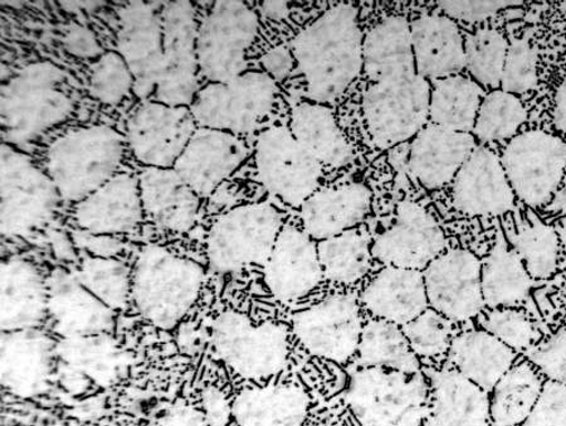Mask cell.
Instances as JSON below:
<instances>
[{
	"label": "cell",
	"instance_id": "6da1fadb",
	"mask_svg": "<svg viewBox=\"0 0 566 426\" xmlns=\"http://www.w3.org/2000/svg\"><path fill=\"white\" fill-rule=\"evenodd\" d=\"M364 116L374 144L390 149L421 132L431 92L418 74L409 24L389 17L364 40Z\"/></svg>",
	"mask_w": 566,
	"mask_h": 426
},
{
	"label": "cell",
	"instance_id": "7a4b0ae2",
	"mask_svg": "<svg viewBox=\"0 0 566 426\" xmlns=\"http://www.w3.org/2000/svg\"><path fill=\"white\" fill-rule=\"evenodd\" d=\"M364 40L358 11L342 3L328 9L292 41V54L314 103L335 102L361 74Z\"/></svg>",
	"mask_w": 566,
	"mask_h": 426
},
{
	"label": "cell",
	"instance_id": "3957f363",
	"mask_svg": "<svg viewBox=\"0 0 566 426\" xmlns=\"http://www.w3.org/2000/svg\"><path fill=\"white\" fill-rule=\"evenodd\" d=\"M205 269L159 245L139 252L132 271V301L136 311L155 328L172 330L198 301Z\"/></svg>",
	"mask_w": 566,
	"mask_h": 426
},
{
	"label": "cell",
	"instance_id": "277c9868",
	"mask_svg": "<svg viewBox=\"0 0 566 426\" xmlns=\"http://www.w3.org/2000/svg\"><path fill=\"white\" fill-rule=\"evenodd\" d=\"M66 72L52 62H34L2 85V143L22 147L66 122L73 113L63 90Z\"/></svg>",
	"mask_w": 566,
	"mask_h": 426
},
{
	"label": "cell",
	"instance_id": "5b68a950",
	"mask_svg": "<svg viewBox=\"0 0 566 426\" xmlns=\"http://www.w3.org/2000/svg\"><path fill=\"white\" fill-rule=\"evenodd\" d=\"M125 144L107 125H88L54 141L45 154V168L63 201L80 204L116 176Z\"/></svg>",
	"mask_w": 566,
	"mask_h": 426
},
{
	"label": "cell",
	"instance_id": "8992f818",
	"mask_svg": "<svg viewBox=\"0 0 566 426\" xmlns=\"http://www.w3.org/2000/svg\"><path fill=\"white\" fill-rule=\"evenodd\" d=\"M427 396L419 373L365 367L352 375L345 401L360 426H426Z\"/></svg>",
	"mask_w": 566,
	"mask_h": 426
},
{
	"label": "cell",
	"instance_id": "52a82bcc",
	"mask_svg": "<svg viewBox=\"0 0 566 426\" xmlns=\"http://www.w3.org/2000/svg\"><path fill=\"white\" fill-rule=\"evenodd\" d=\"M281 230V214L270 204L233 208L219 217L209 230V268L228 274L249 266H266Z\"/></svg>",
	"mask_w": 566,
	"mask_h": 426
},
{
	"label": "cell",
	"instance_id": "ba28073f",
	"mask_svg": "<svg viewBox=\"0 0 566 426\" xmlns=\"http://www.w3.org/2000/svg\"><path fill=\"white\" fill-rule=\"evenodd\" d=\"M217 356L237 376L261 381L276 376L286 367L289 333L282 324H253L248 315L227 311L212 325Z\"/></svg>",
	"mask_w": 566,
	"mask_h": 426
},
{
	"label": "cell",
	"instance_id": "9c48e42d",
	"mask_svg": "<svg viewBox=\"0 0 566 426\" xmlns=\"http://www.w3.org/2000/svg\"><path fill=\"white\" fill-rule=\"evenodd\" d=\"M2 216L4 238L30 237L48 225L57 211L61 196L49 174L13 145L2 143Z\"/></svg>",
	"mask_w": 566,
	"mask_h": 426
},
{
	"label": "cell",
	"instance_id": "30bf717a",
	"mask_svg": "<svg viewBox=\"0 0 566 426\" xmlns=\"http://www.w3.org/2000/svg\"><path fill=\"white\" fill-rule=\"evenodd\" d=\"M276 92V81L266 72H245L227 83H211L199 90L189 107L200 128L251 133L271 113Z\"/></svg>",
	"mask_w": 566,
	"mask_h": 426
},
{
	"label": "cell",
	"instance_id": "8fae6325",
	"mask_svg": "<svg viewBox=\"0 0 566 426\" xmlns=\"http://www.w3.org/2000/svg\"><path fill=\"white\" fill-rule=\"evenodd\" d=\"M259 32V17L242 2H216L198 27L199 75L227 83L243 74L245 53Z\"/></svg>",
	"mask_w": 566,
	"mask_h": 426
},
{
	"label": "cell",
	"instance_id": "7c38bea8",
	"mask_svg": "<svg viewBox=\"0 0 566 426\" xmlns=\"http://www.w3.org/2000/svg\"><path fill=\"white\" fill-rule=\"evenodd\" d=\"M255 166L261 184L290 206H303L323 175V165L283 126L263 132L255 145Z\"/></svg>",
	"mask_w": 566,
	"mask_h": 426
},
{
	"label": "cell",
	"instance_id": "4fadbf2b",
	"mask_svg": "<svg viewBox=\"0 0 566 426\" xmlns=\"http://www.w3.org/2000/svg\"><path fill=\"white\" fill-rule=\"evenodd\" d=\"M163 66L154 102L190 106L198 94V24L190 2H166L163 7Z\"/></svg>",
	"mask_w": 566,
	"mask_h": 426
},
{
	"label": "cell",
	"instance_id": "5bb4252c",
	"mask_svg": "<svg viewBox=\"0 0 566 426\" xmlns=\"http://www.w3.org/2000/svg\"><path fill=\"white\" fill-rule=\"evenodd\" d=\"M514 194L533 207L551 202L566 168V145L552 134L528 132L507 145L502 156Z\"/></svg>",
	"mask_w": 566,
	"mask_h": 426
},
{
	"label": "cell",
	"instance_id": "9a60e30c",
	"mask_svg": "<svg viewBox=\"0 0 566 426\" xmlns=\"http://www.w3.org/2000/svg\"><path fill=\"white\" fill-rule=\"evenodd\" d=\"M196 126L188 106L144 103L127 121L126 144L146 168L171 169L193 138Z\"/></svg>",
	"mask_w": 566,
	"mask_h": 426
},
{
	"label": "cell",
	"instance_id": "2e32d148",
	"mask_svg": "<svg viewBox=\"0 0 566 426\" xmlns=\"http://www.w3.org/2000/svg\"><path fill=\"white\" fill-rule=\"evenodd\" d=\"M163 2H133L118 11L117 52L135 80L134 94L154 98L164 52Z\"/></svg>",
	"mask_w": 566,
	"mask_h": 426
},
{
	"label": "cell",
	"instance_id": "e0dca14e",
	"mask_svg": "<svg viewBox=\"0 0 566 426\" xmlns=\"http://www.w3.org/2000/svg\"><path fill=\"white\" fill-rule=\"evenodd\" d=\"M292 328L312 355L343 364L358 352L363 331L358 302L353 295H333L295 314Z\"/></svg>",
	"mask_w": 566,
	"mask_h": 426
},
{
	"label": "cell",
	"instance_id": "ac0fdd59",
	"mask_svg": "<svg viewBox=\"0 0 566 426\" xmlns=\"http://www.w3.org/2000/svg\"><path fill=\"white\" fill-rule=\"evenodd\" d=\"M482 266L472 252L452 250L434 259L424 271L428 304L450 321L476 316L483 301Z\"/></svg>",
	"mask_w": 566,
	"mask_h": 426
},
{
	"label": "cell",
	"instance_id": "d6986e66",
	"mask_svg": "<svg viewBox=\"0 0 566 426\" xmlns=\"http://www.w3.org/2000/svg\"><path fill=\"white\" fill-rule=\"evenodd\" d=\"M444 247L443 231L433 217L422 206L403 201L397 208L396 222L379 235L371 253L388 267L419 270L440 257Z\"/></svg>",
	"mask_w": 566,
	"mask_h": 426
},
{
	"label": "cell",
	"instance_id": "ffe728a7",
	"mask_svg": "<svg viewBox=\"0 0 566 426\" xmlns=\"http://www.w3.org/2000/svg\"><path fill=\"white\" fill-rule=\"evenodd\" d=\"M248 156V147L234 134L200 128L172 169L203 198L211 196Z\"/></svg>",
	"mask_w": 566,
	"mask_h": 426
},
{
	"label": "cell",
	"instance_id": "44dd1931",
	"mask_svg": "<svg viewBox=\"0 0 566 426\" xmlns=\"http://www.w3.org/2000/svg\"><path fill=\"white\" fill-rule=\"evenodd\" d=\"M56 346L36 330L2 332V386L20 398L44 395L51 387Z\"/></svg>",
	"mask_w": 566,
	"mask_h": 426
},
{
	"label": "cell",
	"instance_id": "7402d4cb",
	"mask_svg": "<svg viewBox=\"0 0 566 426\" xmlns=\"http://www.w3.org/2000/svg\"><path fill=\"white\" fill-rule=\"evenodd\" d=\"M323 276L313 239L295 226L282 228L264 266V283L270 292L280 301H292L312 292Z\"/></svg>",
	"mask_w": 566,
	"mask_h": 426
},
{
	"label": "cell",
	"instance_id": "603a6c76",
	"mask_svg": "<svg viewBox=\"0 0 566 426\" xmlns=\"http://www.w3.org/2000/svg\"><path fill=\"white\" fill-rule=\"evenodd\" d=\"M48 289L53 330L63 339L85 337L114 330V311L88 292L75 273L54 270L48 279Z\"/></svg>",
	"mask_w": 566,
	"mask_h": 426
},
{
	"label": "cell",
	"instance_id": "cb8c5ba5",
	"mask_svg": "<svg viewBox=\"0 0 566 426\" xmlns=\"http://www.w3.org/2000/svg\"><path fill=\"white\" fill-rule=\"evenodd\" d=\"M514 202V189L500 159L488 148L474 149L454 178V207L470 216H495L510 211Z\"/></svg>",
	"mask_w": 566,
	"mask_h": 426
},
{
	"label": "cell",
	"instance_id": "d4e9b609",
	"mask_svg": "<svg viewBox=\"0 0 566 426\" xmlns=\"http://www.w3.org/2000/svg\"><path fill=\"white\" fill-rule=\"evenodd\" d=\"M139 177L116 175L75 207L80 230L96 235L129 233L144 220Z\"/></svg>",
	"mask_w": 566,
	"mask_h": 426
},
{
	"label": "cell",
	"instance_id": "484cf974",
	"mask_svg": "<svg viewBox=\"0 0 566 426\" xmlns=\"http://www.w3.org/2000/svg\"><path fill=\"white\" fill-rule=\"evenodd\" d=\"M56 355L67 370L63 383H80L81 389L91 385L109 387L129 373L133 359L108 333L63 339Z\"/></svg>",
	"mask_w": 566,
	"mask_h": 426
},
{
	"label": "cell",
	"instance_id": "4316f807",
	"mask_svg": "<svg viewBox=\"0 0 566 426\" xmlns=\"http://www.w3.org/2000/svg\"><path fill=\"white\" fill-rule=\"evenodd\" d=\"M474 150L469 133L428 125L409 147L408 174L426 188H440L458 176Z\"/></svg>",
	"mask_w": 566,
	"mask_h": 426
},
{
	"label": "cell",
	"instance_id": "83f0119b",
	"mask_svg": "<svg viewBox=\"0 0 566 426\" xmlns=\"http://www.w3.org/2000/svg\"><path fill=\"white\" fill-rule=\"evenodd\" d=\"M139 187L144 214L159 228L175 232L195 228L200 198L175 169L144 168Z\"/></svg>",
	"mask_w": 566,
	"mask_h": 426
},
{
	"label": "cell",
	"instance_id": "f1b7e54d",
	"mask_svg": "<svg viewBox=\"0 0 566 426\" xmlns=\"http://www.w3.org/2000/svg\"><path fill=\"white\" fill-rule=\"evenodd\" d=\"M49 313V289L31 261L2 262V332L35 330Z\"/></svg>",
	"mask_w": 566,
	"mask_h": 426
},
{
	"label": "cell",
	"instance_id": "f546056e",
	"mask_svg": "<svg viewBox=\"0 0 566 426\" xmlns=\"http://www.w3.org/2000/svg\"><path fill=\"white\" fill-rule=\"evenodd\" d=\"M432 403L426 426H492L485 389L459 371H432Z\"/></svg>",
	"mask_w": 566,
	"mask_h": 426
},
{
	"label": "cell",
	"instance_id": "4dcf8cb0",
	"mask_svg": "<svg viewBox=\"0 0 566 426\" xmlns=\"http://www.w3.org/2000/svg\"><path fill=\"white\" fill-rule=\"evenodd\" d=\"M370 206L371 193L361 184L319 190L301 206L305 232L322 241L337 237L360 224Z\"/></svg>",
	"mask_w": 566,
	"mask_h": 426
},
{
	"label": "cell",
	"instance_id": "1f68e13d",
	"mask_svg": "<svg viewBox=\"0 0 566 426\" xmlns=\"http://www.w3.org/2000/svg\"><path fill=\"white\" fill-rule=\"evenodd\" d=\"M361 301L379 320L407 324L427 310L424 277L418 270L388 267L364 289Z\"/></svg>",
	"mask_w": 566,
	"mask_h": 426
},
{
	"label": "cell",
	"instance_id": "d6a6232c",
	"mask_svg": "<svg viewBox=\"0 0 566 426\" xmlns=\"http://www.w3.org/2000/svg\"><path fill=\"white\" fill-rule=\"evenodd\" d=\"M418 74L444 79L465 67L462 35L449 18L426 15L409 25Z\"/></svg>",
	"mask_w": 566,
	"mask_h": 426
},
{
	"label": "cell",
	"instance_id": "836d02e7",
	"mask_svg": "<svg viewBox=\"0 0 566 426\" xmlns=\"http://www.w3.org/2000/svg\"><path fill=\"white\" fill-rule=\"evenodd\" d=\"M232 407L237 426H303L310 397L294 385L254 386L242 389Z\"/></svg>",
	"mask_w": 566,
	"mask_h": 426
},
{
	"label": "cell",
	"instance_id": "e575fe53",
	"mask_svg": "<svg viewBox=\"0 0 566 426\" xmlns=\"http://www.w3.org/2000/svg\"><path fill=\"white\" fill-rule=\"evenodd\" d=\"M289 129L322 165L342 168L354 159L352 144L337 126L331 108L323 104L297 105L292 111Z\"/></svg>",
	"mask_w": 566,
	"mask_h": 426
},
{
	"label": "cell",
	"instance_id": "d590c367",
	"mask_svg": "<svg viewBox=\"0 0 566 426\" xmlns=\"http://www.w3.org/2000/svg\"><path fill=\"white\" fill-rule=\"evenodd\" d=\"M451 360L459 373L489 392L514 366L515 351L485 331H471L451 342Z\"/></svg>",
	"mask_w": 566,
	"mask_h": 426
},
{
	"label": "cell",
	"instance_id": "8d00e7d4",
	"mask_svg": "<svg viewBox=\"0 0 566 426\" xmlns=\"http://www.w3.org/2000/svg\"><path fill=\"white\" fill-rule=\"evenodd\" d=\"M543 381L532 365L520 364L502 376L490 398L492 426L523 425L535 409Z\"/></svg>",
	"mask_w": 566,
	"mask_h": 426
},
{
	"label": "cell",
	"instance_id": "74e56055",
	"mask_svg": "<svg viewBox=\"0 0 566 426\" xmlns=\"http://www.w3.org/2000/svg\"><path fill=\"white\" fill-rule=\"evenodd\" d=\"M481 282L486 305L511 306L524 301L531 292L533 278L517 252L500 240L482 266Z\"/></svg>",
	"mask_w": 566,
	"mask_h": 426
},
{
	"label": "cell",
	"instance_id": "f35d334b",
	"mask_svg": "<svg viewBox=\"0 0 566 426\" xmlns=\"http://www.w3.org/2000/svg\"><path fill=\"white\" fill-rule=\"evenodd\" d=\"M480 106L481 90L473 81L463 76L446 77L438 81L431 94L429 117L434 125L469 133L476 124Z\"/></svg>",
	"mask_w": 566,
	"mask_h": 426
},
{
	"label": "cell",
	"instance_id": "ab89813d",
	"mask_svg": "<svg viewBox=\"0 0 566 426\" xmlns=\"http://www.w3.org/2000/svg\"><path fill=\"white\" fill-rule=\"evenodd\" d=\"M360 364L419 373L416 353L410 349L403 330L388 321H371L361 331L358 347Z\"/></svg>",
	"mask_w": 566,
	"mask_h": 426
},
{
	"label": "cell",
	"instance_id": "60d3db41",
	"mask_svg": "<svg viewBox=\"0 0 566 426\" xmlns=\"http://www.w3.org/2000/svg\"><path fill=\"white\" fill-rule=\"evenodd\" d=\"M317 252L324 276L343 284L358 282L367 274L373 257L368 238L354 230L319 241Z\"/></svg>",
	"mask_w": 566,
	"mask_h": 426
},
{
	"label": "cell",
	"instance_id": "b9f144b4",
	"mask_svg": "<svg viewBox=\"0 0 566 426\" xmlns=\"http://www.w3.org/2000/svg\"><path fill=\"white\" fill-rule=\"evenodd\" d=\"M75 274L109 310L122 311L132 299V271L120 260L88 257Z\"/></svg>",
	"mask_w": 566,
	"mask_h": 426
},
{
	"label": "cell",
	"instance_id": "7bdbcfd3",
	"mask_svg": "<svg viewBox=\"0 0 566 426\" xmlns=\"http://www.w3.org/2000/svg\"><path fill=\"white\" fill-rule=\"evenodd\" d=\"M515 251L528 276L546 279L558 267L559 237L551 226L535 221L523 226L513 238Z\"/></svg>",
	"mask_w": 566,
	"mask_h": 426
},
{
	"label": "cell",
	"instance_id": "ee69618b",
	"mask_svg": "<svg viewBox=\"0 0 566 426\" xmlns=\"http://www.w3.org/2000/svg\"><path fill=\"white\" fill-rule=\"evenodd\" d=\"M507 51L506 40L500 32L479 31L464 43L465 67L478 83L497 86L504 75Z\"/></svg>",
	"mask_w": 566,
	"mask_h": 426
},
{
	"label": "cell",
	"instance_id": "f6af8a7d",
	"mask_svg": "<svg viewBox=\"0 0 566 426\" xmlns=\"http://www.w3.org/2000/svg\"><path fill=\"white\" fill-rule=\"evenodd\" d=\"M134 87L132 71L117 51L105 52L88 70V93L104 105H120Z\"/></svg>",
	"mask_w": 566,
	"mask_h": 426
},
{
	"label": "cell",
	"instance_id": "bcb514c9",
	"mask_svg": "<svg viewBox=\"0 0 566 426\" xmlns=\"http://www.w3.org/2000/svg\"><path fill=\"white\" fill-rule=\"evenodd\" d=\"M526 121V111L515 95L505 92L492 93L483 100L478 114L474 133L485 142L513 137Z\"/></svg>",
	"mask_w": 566,
	"mask_h": 426
},
{
	"label": "cell",
	"instance_id": "7dc6e473",
	"mask_svg": "<svg viewBox=\"0 0 566 426\" xmlns=\"http://www.w3.org/2000/svg\"><path fill=\"white\" fill-rule=\"evenodd\" d=\"M403 332L416 356H440L451 346L450 320L432 308L405 324Z\"/></svg>",
	"mask_w": 566,
	"mask_h": 426
},
{
	"label": "cell",
	"instance_id": "c3c4849f",
	"mask_svg": "<svg viewBox=\"0 0 566 426\" xmlns=\"http://www.w3.org/2000/svg\"><path fill=\"white\" fill-rule=\"evenodd\" d=\"M501 84L509 94H524L536 86L537 58L525 41L511 44Z\"/></svg>",
	"mask_w": 566,
	"mask_h": 426
},
{
	"label": "cell",
	"instance_id": "681fc988",
	"mask_svg": "<svg viewBox=\"0 0 566 426\" xmlns=\"http://www.w3.org/2000/svg\"><path fill=\"white\" fill-rule=\"evenodd\" d=\"M485 329L497 340L514 351L531 346L534 328L523 312L515 310H496L488 315Z\"/></svg>",
	"mask_w": 566,
	"mask_h": 426
},
{
	"label": "cell",
	"instance_id": "f907efd6",
	"mask_svg": "<svg viewBox=\"0 0 566 426\" xmlns=\"http://www.w3.org/2000/svg\"><path fill=\"white\" fill-rule=\"evenodd\" d=\"M522 426H566V385L546 383L535 409Z\"/></svg>",
	"mask_w": 566,
	"mask_h": 426
},
{
	"label": "cell",
	"instance_id": "816d5d0a",
	"mask_svg": "<svg viewBox=\"0 0 566 426\" xmlns=\"http://www.w3.org/2000/svg\"><path fill=\"white\" fill-rule=\"evenodd\" d=\"M531 360L549 381L566 385V330L532 352Z\"/></svg>",
	"mask_w": 566,
	"mask_h": 426
},
{
	"label": "cell",
	"instance_id": "f5cc1de1",
	"mask_svg": "<svg viewBox=\"0 0 566 426\" xmlns=\"http://www.w3.org/2000/svg\"><path fill=\"white\" fill-rule=\"evenodd\" d=\"M63 48L72 54V56L85 60H97L105 53L96 39L93 31L87 27L80 24H71L63 34Z\"/></svg>",
	"mask_w": 566,
	"mask_h": 426
},
{
	"label": "cell",
	"instance_id": "db71d44e",
	"mask_svg": "<svg viewBox=\"0 0 566 426\" xmlns=\"http://www.w3.org/2000/svg\"><path fill=\"white\" fill-rule=\"evenodd\" d=\"M202 414L208 426H230L233 419V407L230 398L216 386H208L200 396Z\"/></svg>",
	"mask_w": 566,
	"mask_h": 426
},
{
	"label": "cell",
	"instance_id": "11a10c76",
	"mask_svg": "<svg viewBox=\"0 0 566 426\" xmlns=\"http://www.w3.org/2000/svg\"><path fill=\"white\" fill-rule=\"evenodd\" d=\"M72 241L75 247L90 253V257L115 259L125 249L120 239L108 235H96L84 230L73 231Z\"/></svg>",
	"mask_w": 566,
	"mask_h": 426
},
{
	"label": "cell",
	"instance_id": "9f6ffc18",
	"mask_svg": "<svg viewBox=\"0 0 566 426\" xmlns=\"http://www.w3.org/2000/svg\"><path fill=\"white\" fill-rule=\"evenodd\" d=\"M520 2H438L442 11L455 20L465 22H479L488 20L511 6Z\"/></svg>",
	"mask_w": 566,
	"mask_h": 426
},
{
	"label": "cell",
	"instance_id": "6f0895ef",
	"mask_svg": "<svg viewBox=\"0 0 566 426\" xmlns=\"http://www.w3.org/2000/svg\"><path fill=\"white\" fill-rule=\"evenodd\" d=\"M262 66L266 74L276 81V83H281V81L286 80L292 70L295 67V58L292 54L291 48L277 46L275 49L270 50L262 58Z\"/></svg>",
	"mask_w": 566,
	"mask_h": 426
},
{
	"label": "cell",
	"instance_id": "680465c9",
	"mask_svg": "<svg viewBox=\"0 0 566 426\" xmlns=\"http://www.w3.org/2000/svg\"><path fill=\"white\" fill-rule=\"evenodd\" d=\"M159 426H208L202 412L189 404H177L163 416Z\"/></svg>",
	"mask_w": 566,
	"mask_h": 426
},
{
	"label": "cell",
	"instance_id": "91938a15",
	"mask_svg": "<svg viewBox=\"0 0 566 426\" xmlns=\"http://www.w3.org/2000/svg\"><path fill=\"white\" fill-rule=\"evenodd\" d=\"M51 243L54 256H56L61 260L72 261L76 259L75 253V243H73L72 238H69V235L54 231L51 233Z\"/></svg>",
	"mask_w": 566,
	"mask_h": 426
},
{
	"label": "cell",
	"instance_id": "94428289",
	"mask_svg": "<svg viewBox=\"0 0 566 426\" xmlns=\"http://www.w3.org/2000/svg\"><path fill=\"white\" fill-rule=\"evenodd\" d=\"M554 121L556 128L566 134V80L555 95Z\"/></svg>",
	"mask_w": 566,
	"mask_h": 426
},
{
	"label": "cell",
	"instance_id": "6125c7cd",
	"mask_svg": "<svg viewBox=\"0 0 566 426\" xmlns=\"http://www.w3.org/2000/svg\"><path fill=\"white\" fill-rule=\"evenodd\" d=\"M261 8L264 15L275 21L283 20L290 13L289 4L285 2H264Z\"/></svg>",
	"mask_w": 566,
	"mask_h": 426
},
{
	"label": "cell",
	"instance_id": "be15d7a7",
	"mask_svg": "<svg viewBox=\"0 0 566 426\" xmlns=\"http://www.w3.org/2000/svg\"><path fill=\"white\" fill-rule=\"evenodd\" d=\"M103 2H62L61 7L67 12H87L95 11L96 8L102 7Z\"/></svg>",
	"mask_w": 566,
	"mask_h": 426
},
{
	"label": "cell",
	"instance_id": "e7e4bbea",
	"mask_svg": "<svg viewBox=\"0 0 566 426\" xmlns=\"http://www.w3.org/2000/svg\"><path fill=\"white\" fill-rule=\"evenodd\" d=\"M551 208L554 211H566V188L558 195H555Z\"/></svg>",
	"mask_w": 566,
	"mask_h": 426
},
{
	"label": "cell",
	"instance_id": "03108f58",
	"mask_svg": "<svg viewBox=\"0 0 566 426\" xmlns=\"http://www.w3.org/2000/svg\"><path fill=\"white\" fill-rule=\"evenodd\" d=\"M559 241L562 242L563 248L566 252V220H564L560 225Z\"/></svg>",
	"mask_w": 566,
	"mask_h": 426
}]
</instances>
